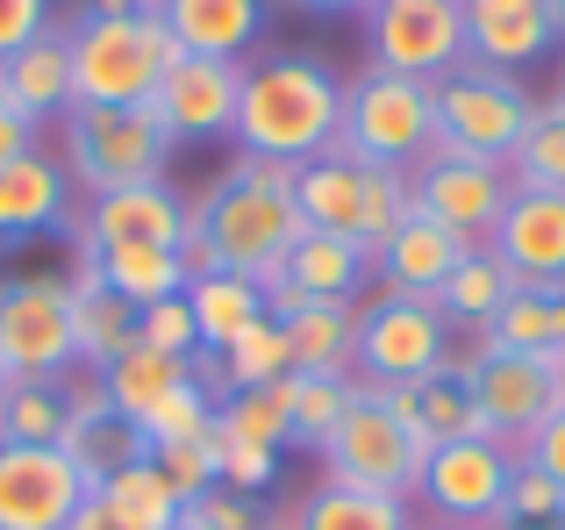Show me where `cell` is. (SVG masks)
<instances>
[{"instance_id": "cell-36", "label": "cell", "mask_w": 565, "mask_h": 530, "mask_svg": "<svg viewBox=\"0 0 565 530\" xmlns=\"http://www.w3.org/2000/svg\"><path fill=\"white\" fill-rule=\"evenodd\" d=\"M351 394H359V380H351V373H287V423H294V445H308V452L330 445V431L344 423Z\"/></svg>"}, {"instance_id": "cell-56", "label": "cell", "mask_w": 565, "mask_h": 530, "mask_svg": "<svg viewBox=\"0 0 565 530\" xmlns=\"http://www.w3.org/2000/svg\"><path fill=\"white\" fill-rule=\"evenodd\" d=\"M558 100H565V80H558Z\"/></svg>"}, {"instance_id": "cell-31", "label": "cell", "mask_w": 565, "mask_h": 530, "mask_svg": "<svg viewBox=\"0 0 565 530\" xmlns=\"http://www.w3.org/2000/svg\"><path fill=\"white\" fill-rule=\"evenodd\" d=\"M401 402H408V416L423 423L429 445H451V437H487L480 431V402H472V380H466V359H458V351L429 380L401 388Z\"/></svg>"}, {"instance_id": "cell-47", "label": "cell", "mask_w": 565, "mask_h": 530, "mask_svg": "<svg viewBox=\"0 0 565 530\" xmlns=\"http://www.w3.org/2000/svg\"><path fill=\"white\" fill-rule=\"evenodd\" d=\"M294 172H301V166H279V158H250V151H236L230 180H244V187H265V194H294Z\"/></svg>"}, {"instance_id": "cell-53", "label": "cell", "mask_w": 565, "mask_h": 530, "mask_svg": "<svg viewBox=\"0 0 565 530\" xmlns=\"http://www.w3.org/2000/svg\"><path fill=\"white\" fill-rule=\"evenodd\" d=\"M552 14H558V36H565V0H552Z\"/></svg>"}, {"instance_id": "cell-49", "label": "cell", "mask_w": 565, "mask_h": 530, "mask_svg": "<svg viewBox=\"0 0 565 530\" xmlns=\"http://www.w3.org/2000/svg\"><path fill=\"white\" fill-rule=\"evenodd\" d=\"M65 530H129V523H122V517H108V509H100L94 495H86V509H79V517H72Z\"/></svg>"}, {"instance_id": "cell-7", "label": "cell", "mask_w": 565, "mask_h": 530, "mask_svg": "<svg viewBox=\"0 0 565 530\" xmlns=\"http://www.w3.org/2000/svg\"><path fill=\"white\" fill-rule=\"evenodd\" d=\"M530 115H537V100H530L523 72H494V65H472L466 57L458 72L437 80V151L509 166Z\"/></svg>"}, {"instance_id": "cell-30", "label": "cell", "mask_w": 565, "mask_h": 530, "mask_svg": "<svg viewBox=\"0 0 565 530\" xmlns=\"http://www.w3.org/2000/svg\"><path fill=\"white\" fill-rule=\"evenodd\" d=\"M287 330L294 373H351V344H359V301H301L294 316H273Z\"/></svg>"}, {"instance_id": "cell-10", "label": "cell", "mask_w": 565, "mask_h": 530, "mask_svg": "<svg viewBox=\"0 0 565 530\" xmlns=\"http://www.w3.org/2000/svg\"><path fill=\"white\" fill-rule=\"evenodd\" d=\"M0 365H8V380H65L79 365V351H72V279L57 273L0 279Z\"/></svg>"}, {"instance_id": "cell-22", "label": "cell", "mask_w": 565, "mask_h": 530, "mask_svg": "<svg viewBox=\"0 0 565 530\" xmlns=\"http://www.w3.org/2000/svg\"><path fill=\"white\" fill-rule=\"evenodd\" d=\"M0 94H8L36 129L72 108V36H65V22H51L14 57H0Z\"/></svg>"}, {"instance_id": "cell-21", "label": "cell", "mask_w": 565, "mask_h": 530, "mask_svg": "<svg viewBox=\"0 0 565 530\" xmlns=\"http://www.w3.org/2000/svg\"><path fill=\"white\" fill-rule=\"evenodd\" d=\"M466 252H472V244L458 237V230H444V223H429V215L408 209V223L380 244L373 273H380L386 294H429V301H437V287L451 279V265L466 258Z\"/></svg>"}, {"instance_id": "cell-9", "label": "cell", "mask_w": 565, "mask_h": 530, "mask_svg": "<svg viewBox=\"0 0 565 530\" xmlns=\"http://www.w3.org/2000/svg\"><path fill=\"white\" fill-rule=\"evenodd\" d=\"M444 359H451V322H444V308L429 294H373V301H359L351 365H359L365 388H415Z\"/></svg>"}, {"instance_id": "cell-15", "label": "cell", "mask_w": 565, "mask_h": 530, "mask_svg": "<svg viewBox=\"0 0 565 530\" xmlns=\"http://www.w3.org/2000/svg\"><path fill=\"white\" fill-rule=\"evenodd\" d=\"M408 194H415V215L458 230L466 244H487L494 223H501V209H509V194H515V180H509V166H487V158L429 151L423 166L408 172Z\"/></svg>"}, {"instance_id": "cell-35", "label": "cell", "mask_w": 565, "mask_h": 530, "mask_svg": "<svg viewBox=\"0 0 565 530\" xmlns=\"http://www.w3.org/2000/svg\"><path fill=\"white\" fill-rule=\"evenodd\" d=\"M294 530H415V523H408V502H394V495L344 488V480H322V488L301 502Z\"/></svg>"}, {"instance_id": "cell-41", "label": "cell", "mask_w": 565, "mask_h": 530, "mask_svg": "<svg viewBox=\"0 0 565 530\" xmlns=\"http://www.w3.org/2000/svg\"><path fill=\"white\" fill-rule=\"evenodd\" d=\"M137 344H151V351H172V359H201V330H193V308H186V294H172V301H151V308H137Z\"/></svg>"}, {"instance_id": "cell-1", "label": "cell", "mask_w": 565, "mask_h": 530, "mask_svg": "<svg viewBox=\"0 0 565 530\" xmlns=\"http://www.w3.org/2000/svg\"><path fill=\"white\" fill-rule=\"evenodd\" d=\"M230 129H236V151L279 158V166H308V158L337 151L344 80H337L316 51H273V57H258V65H244Z\"/></svg>"}, {"instance_id": "cell-37", "label": "cell", "mask_w": 565, "mask_h": 530, "mask_svg": "<svg viewBox=\"0 0 565 530\" xmlns=\"http://www.w3.org/2000/svg\"><path fill=\"white\" fill-rule=\"evenodd\" d=\"M509 180L515 187H537V194H565V100H537V115H530L523 144H515L509 158Z\"/></svg>"}, {"instance_id": "cell-28", "label": "cell", "mask_w": 565, "mask_h": 530, "mask_svg": "<svg viewBox=\"0 0 565 530\" xmlns=\"http://www.w3.org/2000/svg\"><path fill=\"white\" fill-rule=\"evenodd\" d=\"M100 388H108V409L129 423V431H137L158 402H172L180 388H193V359H172V351H151V344H129L122 359L100 373Z\"/></svg>"}, {"instance_id": "cell-54", "label": "cell", "mask_w": 565, "mask_h": 530, "mask_svg": "<svg viewBox=\"0 0 565 530\" xmlns=\"http://www.w3.org/2000/svg\"><path fill=\"white\" fill-rule=\"evenodd\" d=\"M423 530H472V523H423Z\"/></svg>"}, {"instance_id": "cell-18", "label": "cell", "mask_w": 565, "mask_h": 530, "mask_svg": "<svg viewBox=\"0 0 565 530\" xmlns=\"http://www.w3.org/2000/svg\"><path fill=\"white\" fill-rule=\"evenodd\" d=\"M365 279H373V258L351 237L301 230V244L287 252V265L265 279V316H294L301 301H359Z\"/></svg>"}, {"instance_id": "cell-52", "label": "cell", "mask_w": 565, "mask_h": 530, "mask_svg": "<svg viewBox=\"0 0 565 530\" xmlns=\"http://www.w3.org/2000/svg\"><path fill=\"white\" fill-rule=\"evenodd\" d=\"M265 530H294V517H265Z\"/></svg>"}, {"instance_id": "cell-4", "label": "cell", "mask_w": 565, "mask_h": 530, "mask_svg": "<svg viewBox=\"0 0 565 530\" xmlns=\"http://www.w3.org/2000/svg\"><path fill=\"white\" fill-rule=\"evenodd\" d=\"M423 466H429V437H423V423L408 416L401 388H365L359 380L344 423H337L330 445H322V480H344V488H373V495L408 502V495L423 488Z\"/></svg>"}, {"instance_id": "cell-5", "label": "cell", "mask_w": 565, "mask_h": 530, "mask_svg": "<svg viewBox=\"0 0 565 530\" xmlns=\"http://www.w3.org/2000/svg\"><path fill=\"white\" fill-rule=\"evenodd\" d=\"M294 209H301L308 230L322 237H351L365 258H380V244L408 223L415 194H408V172L394 166H365V158L344 151H322L294 172Z\"/></svg>"}, {"instance_id": "cell-55", "label": "cell", "mask_w": 565, "mask_h": 530, "mask_svg": "<svg viewBox=\"0 0 565 530\" xmlns=\"http://www.w3.org/2000/svg\"><path fill=\"white\" fill-rule=\"evenodd\" d=\"M0 394H8V365H0Z\"/></svg>"}, {"instance_id": "cell-8", "label": "cell", "mask_w": 565, "mask_h": 530, "mask_svg": "<svg viewBox=\"0 0 565 530\" xmlns=\"http://www.w3.org/2000/svg\"><path fill=\"white\" fill-rule=\"evenodd\" d=\"M166 158H172V137L151 115V100L143 108H86V100H72L65 108V172L94 201L115 194V187L166 180Z\"/></svg>"}, {"instance_id": "cell-25", "label": "cell", "mask_w": 565, "mask_h": 530, "mask_svg": "<svg viewBox=\"0 0 565 530\" xmlns=\"http://www.w3.org/2000/svg\"><path fill=\"white\" fill-rule=\"evenodd\" d=\"M129 344H137V308L100 287L86 258H72V351H79V365H94L100 380Z\"/></svg>"}, {"instance_id": "cell-38", "label": "cell", "mask_w": 565, "mask_h": 530, "mask_svg": "<svg viewBox=\"0 0 565 530\" xmlns=\"http://www.w3.org/2000/svg\"><path fill=\"white\" fill-rule=\"evenodd\" d=\"M215 416L230 423L236 437L265 445V452H287V445H294V423H287V380H273V388H250V394H222Z\"/></svg>"}, {"instance_id": "cell-26", "label": "cell", "mask_w": 565, "mask_h": 530, "mask_svg": "<svg viewBox=\"0 0 565 530\" xmlns=\"http://www.w3.org/2000/svg\"><path fill=\"white\" fill-rule=\"evenodd\" d=\"M57 223H65V166H51L43 151L14 158L0 172V244H29Z\"/></svg>"}, {"instance_id": "cell-19", "label": "cell", "mask_w": 565, "mask_h": 530, "mask_svg": "<svg viewBox=\"0 0 565 530\" xmlns=\"http://www.w3.org/2000/svg\"><path fill=\"white\" fill-rule=\"evenodd\" d=\"M79 244H158V252H186V194L172 180L115 187L86 209Z\"/></svg>"}, {"instance_id": "cell-12", "label": "cell", "mask_w": 565, "mask_h": 530, "mask_svg": "<svg viewBox=\"0 0 565 530\" xmlns=\"http://www.w3.org/2000/svg\"><path fill=\"white\" fill-rule=\"evenodd\" d=\"M365 51L373 72L429 80L466 65V8L458 0H373L365 8Z\"/></svg>"}, {"instance_id": "cell-57", "label": "cell", "mask_w": 565, "mask_h": 530, "mask_svg": "<svg viewBox=\"0 0 565 530\" xmlns=\"http://www.w3.org/2000/svg\"><path fill=\"white\" fill-rule=\"evenodd\" d=\"M180 530H193V523H180Z\"/></svg>"}, {"instance_id": "cell-29", "label": "cell", "mask_w": 565, "mask_h": 530, "mask_svg": "<svg viewBox=\"0 0 565 530\" xmlns=\"http://www.w3.org/2000/svg\"><path fill=\"white\" fill-rule=\"evenodd\" d=\"M94 502L108 509V517H122L129 530H180V517H186L180 488L151 466V452H137V459H122L115 474H100Z\"/></svg>"}, {"instance_id": "cell-42", "label": "cell", "mask_w": 565, "mask_h": 530, "mask_svg": "<svg viewBox=\"0 0 565 530\" xmlns=\"http://www.w3.org/2000/svg\"><path fill=\"white\" fill-rule=\"evenodd\" d=\"M151 466L180 488V502H201L207 488H215V452H207V437H180V445H158Z\"/></svg>"}, {"instance_id": "cell-14", "label": "cell", "mask_w": 565, "mask_h": 530, "mask_svg": "<svg viewBox=\"0 0 565 530\" xmlns=\"http://www.w3.org/2000/svg\"><path fill=\"white\" fill-rule=\"evenodd\" d=\"M94 495V474L65 445H0V530H65Z\"/></svg>"}, {"instance_id": "cell-48", "label": "cell", "mask_w": 565, "mask_h": 530, "mask_svg": "<svg viewBox=\"0 0 565 530\" xmlns=\"http://www.w3.org/2000/svg\"><path fill=\"white\" fill-rule=\"evenodd\" d=\"M29 151H36V123H29V115L0 94V172H8L14 158H29Z\"/></svg>"}, {"instance_id": "cell-39", "label": "cell", "mask_w": 565, "mask_h": 530, "mask_svg": "<svg viewBox=\"0 0 565 530\" xmlns=\"http://www.w3.org/2000/svg\"><path fill=\"white\" fill-rule=\"evenodd\" d=\"M207 452H215V488H236V495H265L279 474V452L250 445V437H236L230 423H207Z\"/></svg>"}, {"instance_id": "cell-33", "label": "cell", "mask_w": 565, "mask_h": 530, "mask_svg": "<svg viewBox=\"0 0 565 530\" xmlns=\"http://www.w3.org/2000/svg\"><path fill=\"white\" fill-rule=\"evenodd\" d=\"M515 294V273L501 265L487 244H472L466 258L451 265V279L437 287V308H444V322H466V330H487V322L501 316V301Z\"/></svg>"}, {"instance_id": "cell-23", "label": "cell", "mask_w": 565, "mask_h": 530, "mask_svg": "<svg viewBox=\"0 0 565 530\" xmlns=\"http://www.w3.org/2000/svg\"><path fill=\"white\" fill-rule=\"evenodd\" d=\"M72 258L94 265V279L108 294H122L129 308L172 301V294H186V279H193L186 252H158V244H79Z\"/></svg>"}, {"instance_id": "cell-24", "label": "cell", "mask_w": 565, "mask_h": 530, "mask_svg": "<svg viewBox=\"0 0 565 530\" xmlns=\"http://www.w3.org/2000/svg\"><path fill=\"white\" fill-rule=\"evenodd\" d=\"M166 29L186 57H244L265 36V0H166Z\"/></svg>"}, {"instance_id": "cell-51", "label": "cell", "mask_w": 565, "mask_h": 530, "mask_svg": "<svg viewBox=\"0 0 565 530\" xmlns=\"http://www.w3.org/2000/svg\"><path fill=\"white\" fill-rule=\"evenodd\" d=\"M487 530H565V517H552V523H487Z\"/></svg>"}, {"instance_id": "cell-50", "label": "cell", "mask_w": 565, "mask_h": 530, "mask_svg": "<svg viewBox=\"0 0 565 530\" xmlns=\"http://www.w3.org/2000/svg\"><path fill=\"white\" fill-rule=\"evenodd\" d=\"M294 8H308V14H365L373 0H294Z\"/></svg>"}, {"instance_id": "cell-11", "label": "cell", "mask_w": 565, "mask_h": 530, "mask_svg": "<svg viewBox=\"0 0 565 530\" xmlns=\"http://www.w3.org/2000/svg\"><path fill=\"white\" fill-rule=\"evenodd\" d=\"M466 380H472V402H480V431L509 452H523L552 423V409L565 402V365L530 359V351H480L472 344Z\"/></svg>"}, {"instance_id": "cell-32", "label": "cell", "mask_w": 565, "mask_h": 530, "mask_svg": "<svg viewBox=\"0 0 565 530\" xmlns=\"http://www.w3.org/2000/svg\"><path fill=\"white\" fill-rule=\"evenodd\" d=\"M186 308H193V330H201V351H222L230 337H244L265 316V287L244 273H193Z\"/></svg>"}, {"instance_id": "cell-27", "label": "cell", "mask_w": 565, "mask_h": 530, "mask_svg": "<svg viewBox=\"0 0 565 530\" xmlns=\"http://www.w3.org/2000/svg\"><path fill=\"white\" fill-rule=\"evenodd\" d=\"M480 351H530L565 365V287H515L501 316L480 330Z\"/></svg>"}, {"instance_id": "cell-3", "label": "cell", "mask_w": 565, "mask_h": 530, "mask_svg": "<svg viewBox=\"0 0 565 530\" xmlns=\"http://www.w3.org/2000/svg\"><path fill=\"white\" fill-rule=\"evenodd\" d=\"M72 36V100L86 108H143L180 57L166 14H94L79 8L65 22Z\"/></svg>"}, {"instance_id": "cell-43", "label": "cell", "mask_w": 565, "mask_h": 530, "mask_svg": "<svg viewBox=\"0 0 565 530\" xmlns=\"http://www.w3.org/2000/svg\"><path fill=\"white\" fill-rule=\"evenodd\" d=\"M565 517V488L552 474H537L530 459H515V480H509V509H501V523H552Z\"/></svg>"}, {"instance_id": "cell-17", "label": "cell", "mask_w": 565, "mask_h": 530, "mask_svg": "<svg viewBox=\"0 0 565 530\" xmlns=\"http://www.w3.org/2000/svg\"><path fill=\"white\" fill-rule=\"evenodd\" d=\"M487 252L515 273V287H565V194L515 187Z\"/></svg>"}, {"instance_id": "cell-2", "label": "cell", "mask_w": 565, "mask_h": 530, "mask_svg": "<svg viewBox=\"0 0 565 530\" xmlns=\"http://www.w3.org/2000/svg\"><path fill=\"white\" fill-rule=\"evenodd\" d=\"M301 230L308 223L294 194H265V187H244L222 172L186 201V265L193 273H244L265 287L301 244Z\"/></svg>"}, {"instance_id": "cell-46", "label": "cell", "mask_w": 565, "mask_h": 530, "mask_svg": "<svg viewBox=\"0 0 565 530\" xmlns=\"http://www.w3.org/2000/svg\"><path fill=\"white\" fill-rule=\"evenodd\" d=\"M523 459L537 466V474H552L558 488H565V402L552 409V423H544V431H537V437L523 445Z\"/></svg>"}, {"instance_id": "cell-45", "label": "cell", "mask_w": 565, "mask_h": 530, "mask_svg": "<svg viewBox=\"0 0 565 530\" xmlns=\"http://www.w3.org/2000/svg\"><path fill=\"white\" fill-rule=\"evenodd\" d=\"M57 14H51V0H0V57H14L29 36H43Z\"/></svg>"}, {"instance_id": "cell-16", "label": "cell", "mask_w": 565, "mask_h": 530, "mask_svg": "<svg viewBox=\"0 0 565 530\" xmlns=\"http://www.w3.org/2000/svg\"><path fill=\"white\" fill-rule=\"evenodd\" d=\"M236 86H244V65L230 57H172L166 80L151 94V115L166 123L172 144H207L236 123Z\"/></svg>"}, {"instance_id": "cell-44", "label": "cell", "mask_w": 565, "mask_h": 530, "mask_svg": "<svg viewBox=\"0 0 565 530\" xmlns=\"http://www.w3.org/2000/svg\"><path fill=\"white\" fill-rule=\"evenodd\" d=\"M180 523H193V530H265L258 502H250V495H236V488H207L201 502H186Z\"/></svg>"}, {"instance_id": "cell-34", "label": "cell", "mask_w": 565, "mask_h": 530, "mask_svg": "<svg viewBox=\"0 0 565 530\" xmlns=\"http://www.w3.org/2000/svg\"><path fill=\"white\" fill-rule=\"evenodd\" d=\"M72 388L65 380H8L0 394V445H65Z\"/></svg>"}, {"instance_id": "cell-13", "label": "cell", "mask_w": 565, "mask_h": 530, "mask_svg": "<svg viewBox=\"0 0 565 530\" xmlns=\"http://www.w3.org/2000/svg\"><path fill=\"white\" fill-rule=\"evenodd\" d=\"M515 459L523 452L494 445V437H451V445H429V466H423V502L437 509V523H501L509 509V480H515Z\"/></svg>"}, {"instance_id": "cell-6", "label": "cell", "mask_w": 565, "mask_h": 530, "mask_svg": "<svg viewBox=\"0 0 565 530\" xmlns=\"http://www.w3.org/2000/svg\"><path fill=\"white\" fill-rule=\"evenodd\" d=\"M337 151L365 158V166L415 172L429 151H437V86L365 65L359 80L344 86V129H337Z\"/></svg>"}, {"instance_id": "cell-20", "label": "cell", "mask_w": 565, "mask_h": 530, "mask_svg": "<svg viewBox=\"0 0 565 530\" xmlns=\"http://www.w3.org/2000/svg\"><path fill=\"white\" fill-rule=\"evenodd\" d=\"M466 8V57L494 72H523L558 43L552 0H458Z\"/></svg>"}, {"instance_id": "cell-40", "label": "cell", "mask_w": 565, "mask_h": 530, "mask_svg": "<svg viewBox=\"0 0 565 530\" xmlns=\"http://www.w3.org/2000/svg\"><path fill=\"white\" fill-rule=\"evenodd\" d=\"M207 423H215V394L193 380V388H180L172 402H158L151 416L137 423V445L158 452V445H180V437H207Z\"/></svg>"}]
</instances>
